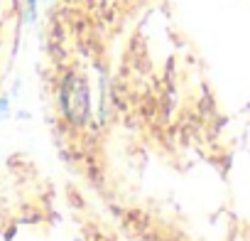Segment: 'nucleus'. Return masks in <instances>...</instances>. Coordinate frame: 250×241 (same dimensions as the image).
<instances>
[{"instance_id":"obj_1","label":"nucleus","mask_w":250,"mask_h":241,"mask_svg":"<svg viewBox=\"0 0 250 241\" xmlns=\"http://www.w3.org/2000/svg\"><path fill=\"white\" fill-rule=\"evenodd\" d=\"M62 106L66 111V116L76 123L86 118V111H88V91H86V84L83 79L79 76H71L64 81L62 86Z\"/></svg>"},{"instance_id":"obj_2","label":"nucleus","mask_w":250,"mask_h":241,"mask_svg":"<svg viewBox=\"0 0 250 241\" xmlns=\"http://www.w3.org/2000/svg\"><path fill=\"white\" fill-rule=\"evenodd\" d=\"M30 3H35V0H30Z\"/></svg>"}]
</instances>
